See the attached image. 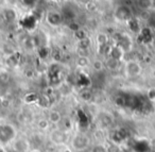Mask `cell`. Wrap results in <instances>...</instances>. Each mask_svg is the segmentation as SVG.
Here are the masks:
<instances>
[{
  "instance_id": "cell-1",
  "label": "cell",
  "mask_w": 155,
  "mask_h": 152,
  "mask_svg": "<svg viewBox=\"0 0 155 152\" xmlns=\"http://www.w3.org/2000/svg\"><path fill=\"white\" fill-rule=\"evenodd\" d=\"M89 146V138L85 134L78 133L71 138V147L75 151H84Z\"/></svg>"
},
{
  "instance_id": "cell-2",
  "label": "cell",
  "mask_w": 155,
  "mask_h": 152,
  "mask_svg": "<svg viewBox=\"0 0 155 152\" xmlns=\"http://www.w3.org/2000/svg\"><path fill=\"white\" fill-rule=\"evenodd\" d=\"M49 139L54 145L61 146V145H65L69 140V135L68 132L63 130V129H55V130H52L50 132Z\"/></svg>"
},
{
  "instance_id": "cell-3",
  "label": "cell",
  "mask_w": 155,
  "mask_h": 152,
  "mask_svg": "<svg viewBox=\"0 0 155 152\" xmlns=\"http://www.w3.org/2000/svg\"><path fill=\"white\" fill-rule=\"evenodd\" d=\"M132 10L129 5H117L116 9L114 11V16L117 20L122 22H127L133 18V15H132Z\"/></svg>"
},
{
  "instance_id": "cell-4",
  "label": "cell",
  "mask_w": 155,
  "mask_h": 152,
  "mask_svg": "<svg viewBox=\"0 0 155 152\" xmlns=\"http://www.w3.org/2000/svg\"><path fill=\"white\" fill-rule=\"evenodd\" d=\"M16 135V131L11 124H0V143L7 144L13 140Z\"/></svg>"
},
{
  "instance_id": "cell-5",
  "label": "cell",
  "mask_w": 155,
  "mask_h": 152,
  "mask_svg": "<svg viewBox=\"0 0 155 152\" xmlns=\"http://www.w3.org/2000/svg\"><path fill=\"white\" fill-rule=\"evenodd\" d=\"M141 66L136 61H129L125 64V73L129 78H136L141 73Z\"/></svg>"
},
{
  "instance_id": "cell-6",
  "label": "cell",
  "mask_w": 155,
  "mask_h": 152,
  "mask_svg": "<svg viewBox=\"0 0 155 152\" xmlns=\"http://www.w3.org/2000/svg\"><path fill=\"white\" fill-rule=\"evenodd\" d=\"M46 20H47L48 25H50L51 27H58L63 24L64 17L61 13L56 11H50L47 13L46 16Z\"/></svg>"
},
{
  "instance_id": "cell-7",
  "label": "cell",
  "mask_w": 155,
  "mask_h": 152,
  "mask_svg": "<svg viewBox=\"0 0 155 152\" xmlns=\"http://www.w3.org/2000/svg\"><path fill=\"white\" fill-rule=\"evenodd\" d=\"M13 148L16 152H29L30 151V144L26 139H18L14 143Z\"/></svg>"
},
{
  "instance_id": "cell-8",
  "label": "cell",
  "mask_w": 155,
  "mask_h": 152,
  "mask_svg": "<svg viewBox=\"0 0 155 152\" xmlns=\"http://www.w3.org/2000/svg\"><path fill=\"white\" fill-rule=\"evenodd\" d=\"M104 66H105L108 70H112V71L117 70V69L119 68V66H120V61L116 60V59L112 58V56H107L105 62H104Z\"/></svg>"
},
{
  "instance_id": "cell-9",
  "label": "cell",
  "mask_w": 155,
  "mask_h": 152,
  "mask_svg": "<svg viewBox=\"0 0 155 152\" xmlns=\"http://www.w3.org/2000/svg\"><path fill=\"white\" fill-rule=\"evenodd\" d=\"M62 119H63L62 114L58 111H55V110H52V111H50L49 114H48V121H49L50 123H53V124L61 123Z\"/></svg>"
},
{
  "instance_id": "cell-10",
  "label": "cell",
  "mask_w": 155,
  "mask_h": 152,
  "mask_svg": "<svg viewBox=\"0 0 155 152\" xmlns=\"http://www.w3.org/2000/svg\"><path fill=\"white\" fill-rule=\"evenodd\" d=\"M35 24H36V19H35L34 16H27L21 22L22 27H24L25 29H28V30H31V29L34 28Z\"/></svg>"
},
{
  "instance_id": "cell-11",
  "label": "cell",
  "mask_w": 155,
  "mask_h": 152,
  "mask_svg": "<svg viewBox=\"0 0 155 152\" xmlns=\"http://www.w3.org/2000/svg\"><path fill=\"white\" fill-rule=\"evenodd\" d=\"M122 56H123L122 49H121V48H119L117 45L110 48V54H108V56H112V58L116 59V60L121 61V58H122Z\"/></svg>"
},
{
  "instance_id": "cell-12",
  "label": "cell",
  "mask_w": 155,
  "mask_h": 152,
  "mask_svg": "<svg viewBox=\"0 0 155 152\" xmlns=\"http://www.w3.org/2000/svg\"><path fill=\"white\" fill-rule=\"evenodd\" d=\"M108 43V36L107 34H105L104 32H100L97 35V45H98V49L103 46H106Z\"/></svg>"
},
{
  "instance_id": "cell-13",
  "label": "cell",
  "mask_w": 155,
  "mask_h": 152,
  "mask_svg": "<svg viewBox=\"0 0 155 152\" xmlns=\"http://www.w3.org/2000/svg\"><path fill=\"white\" fill-rule=\"evenodd\" d=\"M91 46V41L88 36L85 37L84 39H81L79 41V44H78V47H79V50H84V51H88V49Z\"/></svg>"
},
{
  "instance_id": "cell-14",
  "label": "cell",
  "mask_w": 155,
  "mask_h": 152,
  "mask_svg": "<svg viewBox=\"0 0 155 152\" xmlns=\"http://www.w3.org/2000/svg\"><path fill=\"white\" fill-rule=\"evenodd\" d=\"M19 59H20V56H19V53H13L12 56H8V59H7V64L9 65V66H11V67H15V66H17L18 64H19Z\"/></svg>"
},
{
  "instance_id": "cell-15",
  "label": "cell",
  "mask_w": 155,
  "mask_h": 152,
  "mask_svg": "<svg viewBox=\"0 0 155 152\" xmlns=\"http://www.w3.org/2000/svg\"><path fill=\"white\" fill-rule=\"evenodd\" d=\"M91 67H93V69L95 71H97V73H101L102 70L104 69V62H102L101 60H99V59H96V60H94L93 62H91Z\"/></svg>"
},
{
  "instance_id": "cell-16",
  "label": "cell",
  "mask_w": 155,
  "mask_h": 152,
  "mask_svg": "<svg viewBox=\"0 0 155 152\" xmlns=\"http://www.w3.org/2000/svg\"><path fill=\"white\" fill-rule=\"evenodd\" d=\"M3 16H5V20H7L8 22H12L16 19V12L14 11L13 9H8L5 11Z\"/></svg>"
},
{
  "instance_id": "cell-17",
  "label": "cell",
  "mask_w": 155,
  "mask_h": 152,
  "mask_svg": "<svg viewBox=\"0 0 155 152\" xmlns=\"http://www.w3.org/2000/svg\"><path fill=\"white\" fill-rule=\"evenodd\" d=\"M75 63H77V65L79 67H87L91 64L88 56H78Z\"/></svg>"
},
{
  "instance_id": "cell-18",
  "label": "cell",
  "mask_w": 155,
  "mask_h": 152,
  "mask_svg": "<svg viewBox=\"0 0 155 152\" xmlns=\"http://www.w3.org/2000/svg\"><path fill=\"white\" fill-rule=\"evenodd\" d=\"M37 127H38V129L41 131L48 130L50 127V122L48 121V119H46V118H41V119L37 121Z\"/></svg>"
},
{
  "instance_id": "cell-19",
  "label": "cell",
  "mask_w": 155,
  "mask_h": 152,
  "mask_svg": "<svg viewBox=\"0 0 155 152\" xmlns=\"http://www.w3.org/2000/svg\"><path fill=\"white\" fill-rule=\"evenodd\" d=\"M127 24L129 25V28L131 29V31H133V32H139V24H138L136 19L132 18V19L130 20V22H127Z\"/></svg>"
},
{
  "instance_id": "cell-20",
  "label": "cell",
  "mask_w": 155,
  "mask_h": 152,
  "mask_svg": "<svg viewBox=\"0 0 155 152\" xmlns=\"http://www.w3.org/2000/svg\"><path fill=\"white\" fill-rule=\"evenodd\" d=\"M100 121H101L103 127H108L112 123V117H110V115L103 114V115H101V117H100Z\"/></svg>"
},
{
  "instance_id": "cell-21",
  "label": "cell",
  "mask_w": 155,
  "mask_h": 152,
  "mask_svg": "<svg viewBox=\"0 0 155 152\" xmlns=\"http://www.w3.org/2000/svg\"><path fill=\"white\" fill-rule=\"evenodd\" d=\"M91 152H108L107 148L102 144H97V145L93 146L91 149Z\"/></svg>"
},
{
  "instance_id": "cell-22",
  "label": "cell",
  "mask_w": 155,
  "mask_h": 152,
  "mask_svg": "<svg viewBox=\"0 0 155 152\" xmlns=\"http://www.w3.org/2000/svg\"><path fill=\"white\" fill-rule=\"evenodd\" d=\"M37 100H38V97H37L36 94H33V93H31V94L27 95V96L25 97V101H26L27 103H32Z\"/></svg>"
},
{
  "instance_id": "cell-23",
  "label": "cell",
  "mask_w": 155,
  "mask_h": 152,
  "mask_svg": "<svg viewBox=\"0 0 155 152\" xmlns=\"http://www.w3.org/2000/svg\"><path fill=\"white\" fill-rule=\"evenodd\" d=\"M73 35H74V37H77L79 41H81V39H84L85 37H87L86 32H85L84 30H82V29H80V30H78L77 32H74V33H73Z\"/></svg>"
},
{
  "instance_id": "cell-24",
  "label": "cell",
  "mask_w": 155,
  "mask_h": 152,
  "mask_svg": "<svg viewBox=\"0 0 155 152\" xmlns=\"http://www.w3.org/2000/svg\"><path fill=\"white\" fill-rule=\"evenodd\" d=\"M9 73H0V83L1 84H7L9 82Z\"/></svg>"
},
{
  "instance_id": "cell-25",
  "label": "cell",
  "mask_w": 155,
  "mask_h": 152,
  "mask_svg": "<svg viewBox=\"0 0 155 152\" xmlns=\"http://www.w3.org/2000/svg\"><path fill=\"white\" fill-rule=\"evenodd\" d=\"M69 28L71 29V31H73V33L74 32H77L78 30H80V26L77 24V22H72L70 25H69Z\"/></svg>"
},
{
  "instance_id": "cell-26",
  "label": "cell",
  "mask_w": 155,
  "mask_h": 152,
  "mask_svg": "<svg viewBox=\"0 0 155 152\" xmlns=\"http://www.w3.org/2000/svg\"><path fill=\"white\" fill-rule=\"evenodd\" d=\"M38 53H39V56H41V59H44L47 56V50H46L45 47H41V48H39Z\"/></svg>"
},
{
  "instance_id": "cell-27",
  "label": "cell",
  "mask_w": 155,
  "mask_h": 152,
  "mask_svg": "<svg viewBox=\"0 0 155 152\" xmlns=\"http://www.w3.org/2000/svg\"><path fill=\"white\" fill-rule=\"evenodd\" d=\"M151 7L155 9V1H151Z\"/></svg>"
},
{
  "instance_id": "cell-28",
  "label": "cell",
  "mask_w": 155,
  "mask_h": 152,
  "mask_svg": "<svg viewBox=\"0 0 155 152\" xmlns=\"http://www.w3.org/2000/svg\"><path fill=\"white\" fill-rule=\"evenodd\" d=\"M0 152H5V150L2 149V148H0Z\"/></svg>"
},
{
  "instance_id": "cell-29",
  "label": "cell",
  "mask_w": 155,
  "mask_h": 152,
  "mask_svg": "<svg viewBox=\"0 0 155 152\" xmlns=\"http://www.w3.org/2000/svg\"><path fill=\"white\" fill-rule=\"evenodd\" d=\"M31 152H41V151H38V150H33V151H31Z\"/></svg>"
}]
</instances>
